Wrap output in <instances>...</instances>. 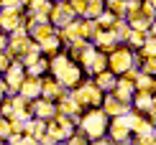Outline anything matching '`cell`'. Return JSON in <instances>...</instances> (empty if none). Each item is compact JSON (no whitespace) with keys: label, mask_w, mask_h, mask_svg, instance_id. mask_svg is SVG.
<instances>
[{"label":"cell","mask_w":156,"mask_h":145,"mask_svg":"<svg viewBox=\"0 0 156 145\" xmlns=\"http://www.w3.org/2000/svg\"><path fill=\"white\" fill-rule=\"evenodd\" d=\"M49 71L54 74L56 82H62L67 89H74L77 84L82 82V66L74 61L72 56H62V54H54L49 59Z\"/></svg>","instance_id":"1"},{"label":"cell","mask_w":156,"mask_h":145,"mask_svg":"<svg viewBox=\"0 0 156 145\" xmlns=\"http://www.w3.org/2000/svg\"><path fill=\"white\" fill-rule=\"evenodd\" d=\"M77 120H80L82 133L87 135L90 140H97L100 135L108 133V122H110V117L105 115V110H102V107H87V112H84L82 117H77Z\"/></svg>","instance_id":"2"},{"label":"cell","mask_w":156,"mask_h":145,"mask_svg":"<svg viewBox=\"0 0 156 145\" xmlns=\"http://www.w3.org/2000/svg\"><path fill=\"white\" fill-rule=\"evenodd\" d=\"M74 133V122L69 115L56 112L54 117L46 120V135L41 137V143H59V140H69V135Z\"/></svg>","instance_id":"3"},{"label":"cell","mask_w":156,"mask_h":145,"mask_svg":"<svg viewBox=\"0 0 156 145\" xmlns=\"http://www.w3.org/2000/svg\"><path fill=\"white\" fill-rule=\"evenodd\" d=\"M72 97L80 102V107H100L105 92L97 87L95 82H80V84L72 89Z\"/></svg>","instance_id":"4"},{"label":"cell","mask_w":156,"mask_h":145,"mask_svg":"<svg viewBox=\"0 0 156 145\" xmlns=\"http://www.w3.org/2000/svg\"><path fill=\"white\" fill-rule=\"evenodd\" d=\"M108 69L115 76H123L133 69V54L128 49H113V54L108 56Z\"/></svg>","instance_id":"5"},{"label":"cell","mask_w":156,"mask_h":145,"mask_svg":"<svg viewBox=\"0 0 156 145\" xmlns=\"http://www.w3.org/2000/svg\"><path fill=\"white\" fill-rule=\"evenodd\" d=\"M26 74H28V71H26V66H23L21 61H16V59H13V61H10V66L3 71L5 87H8V92H10V94H18V89H21V84H23Z\"/></svg>","instance_id":"6"},{"label":"cell","mask_w":156,"mask_h":145,"mask_svg":"<svg viewBox=\"0 0 156 145\" xmlns=\"http://www.w3.org/2000/svg\"><path fill=\"white\" fill-rule=\"evenodd\" d=\"M74 18H77V13L72 10L69 0H64V3H51V13H49V23H51V25L64 28V25L72 23Z\"/></svg>","instance_id":"7"},{"label":"cell","mask_w":156,"mask_h":145,"mask_svg":"<svg viewBox=\"0 0 156 145\" xmlns=\"http://www.w3.org/2000/svg\"><path fill=\"white\" fill-rule=\"evenodd\" d=\"M26 15L21 13V8H0V28L5 33H13L18 28H26Z\"/></svg>","instance_id":"8"},{"label":"cell","mask_w":156,"mask_h":145,"mask_svg":"<svg viewBox=\"0 0 156 145\" xmlns=\"http://www.w3.org/2000/svg\"><path fill=\"white\" fill-rule=\"evenodd\" d=\"M100 107L105 110L108 117H118V115H126V112H128L131 102H126V99H120V97H115L113 92H105V97H102V104H100Z\"/></svg>","instance_id":"9"},{"label":"cell","mask_w":156,"mask_h":145,"mask_svg":"<svg viewBox=\"0 0 156 145\" xmlns=\"http://www.w3.org/2000/svg\"><path fill=\"white\" fill-rule=\"evenodd\" d=\"M41 97H46L51 102H59L62 97H67V87L56 79H41Z\"/></svg>","instance_id":"10"},{"label":"cell","mask_w":156,"mask_h":145,"mask_svg":"<svg viewBox=\"0 0 156 145\" xmlns=\"http://www.w3.org/2000/svg\"><path fill=\"white\" fill-rule=\"evenodd\" d=\"M18 94L26 97V99H38V97H41V79L34 76V74H26L21 89H18Z\"/></svg>","instance_id":"11"},{"label":"cell","mask_w":156,"mask_h":145,"mask_svg":"<svg viewBox=\"0 0 156 145\" xmlns=\"http://www.w3.org/2000/svg\"><path fill=\"white\" fill-rule=\"evenodd\" d=\"M56 112H59L56 102L46 99V97H38V99H34V117H38V120H49V117H54Z\"/></svg>","instance_id":"12"},{"label":"cell","mask_w":156,"mask_h":145,"mask_svg":"<svg viewBox=\"0 0 156 145\" xmlns=\"http://www.w3.org/2000/svg\"><path fill=\"white\" fill-rule=\"evenodd\" d=\"M82 66L87 69L90 74H100V71L108 69V54H102V51H92V56H90Z\"/></svg>","instance_id":"13"},{"label":"cell","mask_w":156,"mask_h":145,"mask_svg":"<svg viewBox=\"0 0 156 145\" xmlns=\"http://www.w3.org/2000/svg\"><path fill=\"white\" fill-rule=\"evenodd\" d=\"M97 79H95V84L100 87L102 92H113V87H115V82H118V76L113 74L110 69H105V71H100V74H95Z\"/></svg>","instance_id":"14"},{"label":"cell","mask_w":156,"mask_h":145,"mask_svg":"<svg viewBox=\"0 0 156 145\" xmlns=\"http://www.w3.org/2000/svg\"><path fill=\"white\" fill-rule=\"evenodd\" d=\"M105 10V0H87V8H84V18H95Z\"/></svg>","instance_id":"15"},{"label":"cell","mask_w":156,"mask_h":145,"mask_svg":"<svg viewBox=\"0 0 156 145\" xmlns=\"http://www.w3.org/2000/svg\"><path fill=\"white\" fill-rule=\"evenodd\" d=\"M144 56H156V36H151V38H146L144 41Z\"/></svg>","instance_id":"16"},{"label":"cell","mask_w":156,"mask_h":145,"mask_svg":"<svg viewBox=\"0 0 156 145\" xmlns=\"http://www.w3.org/2000/svg\"><path fill=\"white\" fill-rule=\"evenodd\" d=\"M8 135H10V120L0 115V143L8 140Z\"/></svg>","instance_id":"17"},{"label":"cell","mask_w":156,"mask_h":145,"mask_svg":"<svg viewBox=\"0 0 156 145\" xmlns=\"http://www.w3.org/2000/svg\"><path fill=\"white\" fill-rule=\"evenodd\" d=\"M146 61H144V71L146 74H151V76H156V56H144Z\"/></svg>","instance_id":"18"},{"label":"cell","mask_w":156,"mask_h":145,"mask_svg":"<svg viewBox=\"0 0 156 145\" xmlns=\"http://www.w3.org/2000/svg\"><path fill=\"white\" fill-rule=\"evenodd\" d=\"M0 8H23V0H0Z\"/></svg>","instance_id":"19"},{"label":"cell","mask_w":156,"mask_h":145,"mask_svg":"<svg viewBox=\"0 0 156 145\" xmlns=\"http://www.w3.org/2000/svg\"><path fill=\"white\" fill-rule=\"evenodd\" d=\"M5 94H8V87H5V79H3V74H0V102L5 99Z\"/></svg>","instance_id":"20"},{"label":"cell","mask_w":156,"mask_h":145,"mask_svg":"<svg viewBox=\"0 0 156 145\" xmlns=\"http://www.w3.org/2000/svg\"><path fill=\"white\" fill-rule=\"evenodd\" d=\"M5 46H8V33H5V31L0 28V51H3Z\"/></svg>","instance_id":"21"},{"label":"cell","mask_w":156,"mask_h":145,"mask_svg":"<svg viewBox=\"0 0 156 145\" xmlns=\"http://www.w3.org/2000/svg\"><path fill=\"white\" fill-rule=\"evenodd\" d=\"M148 5H151V8L156 10V0H148Z\"/></svg>","instance_id":"22"},{"label":"cell","mask_w":156,"mask_h":145,"mask_svg":"<svg viewBox=\"0 0 156 145\" xmlns=\"http://www.w3.org/2000/svg\"><path fill=\"white\" fill-rule=\"evenodd\" d=\"M51 3H64V0H51Z\"/></svg>","instance_id":"23"}]
</instances>
